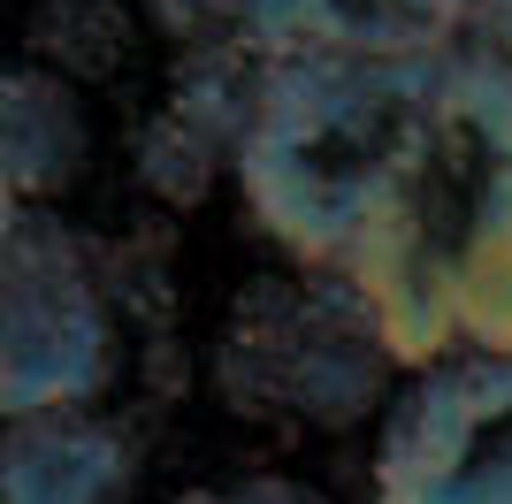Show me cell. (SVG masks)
Segmentation results:
<instances>
[{"label":"cell","mask_w":512,"mask_h":504,"mask_svg":"<svg viewBox=\"0 0 512 504\" xmlns=\"http://www.w3.org/2000/svg\"><path fill=\"white\" fill-rule=\"evenodd\" d=\"M390 367L512 352V62L459 31L390 46L352 230L321 275Z\"/></svg>","instance_id":"1"},{"label":"cell","mask_w":512,"mask_h":504,"mask_svg":"<svg viewBox=\"0 0 512 504\" xmlns=\"http://www.w3.org/2000/svg\"><path fill=\"white\" fill-rule=\"evenodd\" d=\"M115 375L100 252L54 214L23 207L0 237V428L39 413H92Z\"/></svg>","instance_id":"2"},{"label":"cell","mask_w":512,"mask_h":504,"mask_svg":"<svg viewBox=\"0 0 512 504\" xmlns=\"http://www.w3.org/2000/svg\"><path fill=\"white\" fill-rule=\"evenodd\" d=\"M375 504H512V352L436 359L390 398Z\"/></svg>","instance_id":"3"},{"label":"cell","mask_w":512,"mask_h":504,"mask_svg":"<svg viewBox=\"0 0 512 504\" xmlns=\"http://www.w3.org/2000/svg\"><path fill=\"white\" fill-rule=\"evenodd\" d=\"M138 451L100 413H39L0 428V504H123Z\"/></svg>","instance_id":"4"},{"label":"cell","mask_w":512,"mask_h":504,"mask_svg":"<svg viewBox=\"0 0 512 504\" xmlns=\"http://www.w3.org/2000/svg\"><path fill=\"white\" fill-rule=\"evenodd\" d=\"M383 344L360 321V306L329 283L299 298V329H291V375H283V405L321 428H352L383 390Z\"/></svg>","instance_id":"5"},{"label":"cell","mask_w":512,"mask_h":504,"mask_svg":"<svg viewBox=\"0 0 512 504\" xmlns=\"http://www.w3.org/2000/svg\"><path fill=\"white\" fill-rule=\"evenodd\" d=\"M85 153H92V130H85V107H77V92L62 77L0 69V176H8V191L23 207L69 191Z\"/></svg>","instance_id":"6"},{"label":"cell","mask_w":512,"mask_h":504,"mask_svg":"<svg viewBox=\"0 0 512 504\" xmlns=\"http://www.w3.org/2000/svg\"><path fill=\"white\" fill-rule=\"evenodd\" d=\"M130 46V16L123 0H39L31 8V54L46 77L62 84H92L123 62Z\"/></svg>","instance_id":"7"},{"label":"cell","mask_w":512,"mask_h":504,"mask_svg":"<svg viewBox=\"0 0 512 504\" xmlns=\"http://www.w3.org/2000/svg\"><path fill=\"white\" fill-rule=\"evenodd\" d=\"M222 161H230V153L214 146L199 123H184L176 107H161V115L138 130V184H146L161 207H199Z\"/></svg>","instance_id":"8"},{"label":"cell","mask_w":512,"mask_h":504,"mask_svg":"<svg viewBox=\"0 0 512 504\" xmlns=\"http://www.w3.org/2000/svg\"><path fill=\"white\" fill-rule=\"evenodd\" d=\"M230 504H329L321 489H306L299 474H245L230 489Z\"/></svg>","instance_id":"9"},{"label":"cell","mask_w":512,"mask_h":504,"mask_svg":"<svg viewBox=\"0 0 512 504\" xmlns=\"http://www.w3.org/2000/svg\"><path fill=\"white\" fill-rule=\"evenodd\" d=\"M474 16H482V0H413V23H428V31H459Z\"/></svg>","instance_id":"10"},{"label":"cell","mask_w":512,"mask_h":504,"mask_svg":"<svg viewBox=\"0 0 512 504\" xmlns=\"http://www.w3.org/2000/svg\"><path fill=\"white\" fill-rule=\"evenodd\" d=\"M482 23H490V39H482V46L512 62V0H482Z\"/></svg>","instance_id":"11"},{"label":"cell","mask_w":512,"mask_h":504,"mask_svg":"<svg viewBox=\"0 0 512 504\" xmlns=\"http://www.w3.org/2000/svg\"><path fill=\"white\" fill-rule=\"evenodd\" d=\"M16 222H23V199H16V191H8V176H0V237L16 230Z\"/></svg>","instance_id":"12"},{"label":"cell","mask_w":512,"mask_h":504,"mask_svg":"<svg viewBox=\"0 0 512 504\" xmlns=\"http://www.w3.org/2000/svg\"><path fill=\"white\" fill-rule=\"evenodd\" d=\"M176 504H230V489H184Z\"/></svg>","instance_id":"13"}]
</instances>
